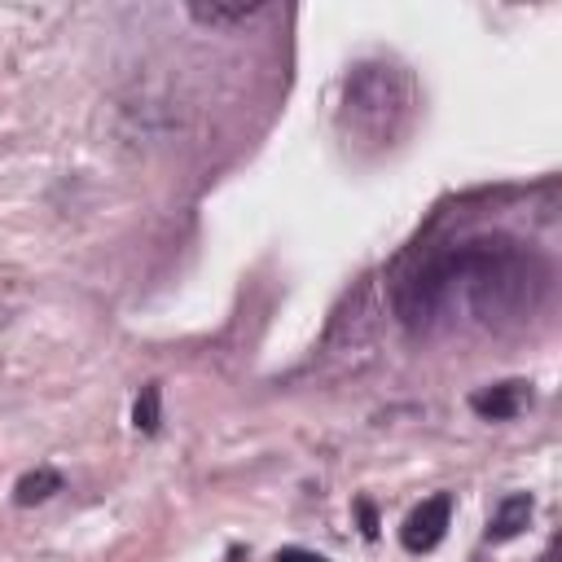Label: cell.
<instances>
[{"mask_svg":"<svg viewBox=\"0 0 562 562\" xmlns=\"http://www.w3.org/2000/svg\"><path fill=\"white\" fill-rule=\"evenodd\" d=\"M448 518H452V492H435V496H426V501L404 518V527H400V544H404L408 553H430V549L443 540Z\"/></svg>","mask_w":562,"mask_h":562,"instance_id":"6da1fadb","label":"cell"},{"mask_svg":"<svg viewBox=\"0 0 562 562\" xmlns=\"http://www.w3.org/2000/svg\"><path fill=\"white\" fill-rule=\"evenodd\" d=\"M527 404H531V386L522 378H509V382H496V386H483V391L470 395V408L479 417H487V422H509Z\"/></svg>","mask_w":562,"mask_h":562,"instance_id":"7a4b0ae2","label":"cell"},{"mask_svg":"<svg viewBox=\"0 0 562 562\" xmlns=\"http://www.w3.org/2000/svg\"><path fill=\"white\" fill-rule=\"evenodd\" d=\"M531 509H536V501H531L527 492H509V496L492 509V518H487V540H514V536L527 527Z\"/></svg>","mask_w":562,"mask_h":562,"instance_id":"3957f363","label":"cell"},{"mask_svg":"<svg viewBox=\"0 0 562 562\" xmlns=\"http://www.w3.org/2000/svg\"><path fill=\"white\" fill-rule=\"evenodd\" d=\"M53 492H61V474L48 470V465H40V470H31V474L18 479L13 501H18V505H35V501H48Z\"/></svg>","mask_w":562,"mask_h":562,"instance_id":"277c9868","label":"cell"},{"mask_svg":"<svg viewBox=\"0 0 562 562\" xmlns=\"http://www.w3.org/2000/svg\"><path fill=\"white\" fill-rule=\"evenodd\" d=\"M162 386L158 382H145L140 386V395H136V408H132V422H136V430H145V435H154L158 430V422H162Z\"/></svg>","mask_w":562,"mask_h":562,"instance_id":"5b68a950","label":"cell"},{"mask_svg":"<svg viewBox=\"0 0 562 562\" xmlns=\"http://www.w3.org/2000/svg\"><path fill=\"white\" fill-rule=\"evenodd\" d=\"M263 4H246V0H237V4H220V0H211V4H189V13L198 18V22H246V18H255Z\"/></svg>","mask_w":562,"mask_h":562,"instance_id":"8992f818","label":"cell"},{"mask_svg":"<svg viewBox=\"0 0 562 562\" xmlns=\"http://www.w3.org/2000/svg\"><path fill=\"white\" fill-rule=\"evenodd\" d=\"M272 562H329V558H321V553H312V549H299V544H285V549H277Z\"/></svg>","mask_w":562,"mask_h":562,"instance_id":"52a82bcc","label":"cell"}]
</instances>
